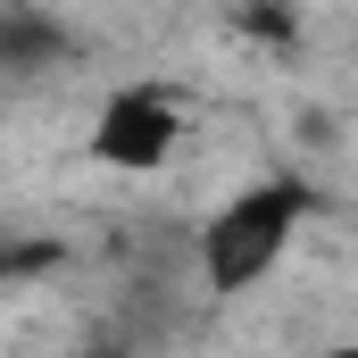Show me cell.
Listing matches in <instances>:
<instances>
[{"label":"cell","mask_w":358,"mask_h":358,"mask_svg":"<svg viewBox=\"0 0 358 358\" xmlns=\"http://www.w3.org/2000/svg\"><path fill=\"white\" fill-rule=\"evenodd\" d=\"M308 183L300 176H250L242 192H225L217 208H208V225H200V283L217 292V300H234V292H259L275 267H283V250H292V234L308 225Z\"/></svg>","instance_id":"obj_1"},{"label":"cell","mask_w":358,"mask_h":358,"mask_svg":"<svg viewBox=\"0 0 358 358\" xmlns=\"http://www.w3.org/2000/svg\"><path fill=\"white\" fill-rule=\"evenodd\" d=\"M183 142V100L167 84H117L100 108H92V159L117 167V176H159Z\"/></svg>","instance_id":"obj_2"},{"label":"cell","mask_w":358,"mask_h":358,"mask_svg":"<svg viewBox=\"0 0 358 358\" xmlns=\"http://www.w3.org/2000/svg\"><path fill=\"white\" fill-rule=\"evenodd\" d=\"M67 59H76V25H67V17H50V8H34V0H0V84L50 76V67H67Z\"/></svg>","instance_id":"obj_3"},{"label":"cell","mask_w":358,"mask_h":358,"mask_svg":"<svg viewBox=\"0 0 358 358\" xmlns=\"http://www.w3.org/2000/svg\"><path fill=\"white\" fill-rule=\"evenodd\" d=\"M242 34H259V42H300V17H283V8H250Z\"/></svg>","instance_id":"obj_4"},{"label":"cell","mask_w":358,"mask_h":358,"mask_svg":"<svg viewBox=\"0 0 358 358\" xmlns=\"http://www.w3.org/2000/svg\"><path fill=\"white\" fill-rule=\"evenodd\" d=\"M84 358H125V350H84Z\"/></svg>","instance_id":"obj_5"},{"label":"cell","mask_w":358,"mask_h":358,"mask_svg":"<svg viewBox=\"0 0 358 358\" xmlns=\"http://www.w3.org/2000/svg\"><path fill=\"white\" fill-rule=\"evenodd\" d=\"M0 92H8V84H0Z\"/></svg>","instance_id":"obj_6"}]
</instances>
